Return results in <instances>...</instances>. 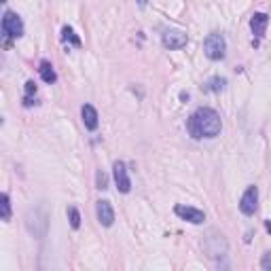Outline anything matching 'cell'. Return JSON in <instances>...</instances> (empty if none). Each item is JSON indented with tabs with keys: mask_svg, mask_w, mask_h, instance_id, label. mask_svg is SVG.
<instances>
[{
	"mask_svg": "<svg viewBox=\"0 0 271 271\" xmlns=\"http://www.w3.org/2000/svg\"><path fill=\"white\" fill-rule=\"evenodd\" d=\"M187 129L189 134L202 140V138H216L223 129V123H220V115L214 108H197L193 115L189 117L187 121Z\"/></svg>",
	"mask_w": 271,
	"mask_h": 271,
	"instance_id": "cell-1",
	"label": "cell"
},
{
	"mask_svg": "<svg viewBox=\"0 0 271 271\" xmlns=\"http://www.w3.org/2000/svg\"><path fill=\"white\" fill-rule=\"evenodd\" d=\"M227 248H229L227 239L223 233H218V231H210L204 239V250L210 258H223L227 254Z\"/></svg>",
	"mask_w": 271,
	"mask_h": 271,
	"instance_id": "cell-2",
	"label": "cell"
},
{
	"mask_svg": "<svg viewBox=\"0 0 271 271\" xmlns=\"http://www.w3.org/2000/svg\"><path fill=\"white\" fill-rule=\"evenodd\" d=\"M204 53H206L210 59H212V62H218V59H223L225 53H227V41H225V36L218 34V32L208 34L206 41H204Z\"/></svg>",
	"mask_w": 271,
	"mask_h": 271,
	"instance_id": "cell-3",
	"label": "cell"
},
{
	"mask_svg": "<svg viewBox=\"0 0 271 271\" xmlns=\"http://www.w3.org/2000/svg\"><path fill=\"white\" fill-rule=\"evenodd\" d=\"M26 225H28V231L32 235L45 237V233H47V214L43 212L41 208L30 210L28 216H26Z\"/></svg>",
	"mask_w": 271,
	"mask_h": 271,
	"instance_id": "cell-4",
	"label": "cell"
},
{
	"mask_svg": "<svg viewBox=\"0 0 271 271\" xmlns=\"http://www.w3.org/2000/svg\"><path fill=\"white\" fill-rule=\"evenodd\" d=\"M3 34L7 38H19L24 36V22L22 17L13 11H5L3 15Z\"/></svg>",
	"mask_w": 271,
	"mask_h": 271,
	"instance_id": "cell-5",
	"label": "cell"
},
{
	"mask_svg": "<svg viewBox=\"0 0 271 271\" xmlns=\"http://www.w3.org/2000/svg\"><path fill=\"white\" fill-rule=\"evenodd\" d=\"M256 208H258V189L254 185H250L244 191L242 199H239V210H242L246 216H252L256 212Z\"/></svg>",
	"mask_w": 271,
	"mask_h": 271,
	"instance_id": "cell-6",
	"label": "cell"
},
{
	"mask_svg": "<svg viewBox=\"0 0 271 271\" xmlns=\"http://www.w3.org/2000/svg\"><path fill=\"white\" fill-rule=\"evenodd\" d=\"M161 43L165 49H183L189 43V36L183 32V30H167L161 36Z\"/></svg>",
	"mask_w": 271,
	"mask_h": 271,
	"instance_id": "cell-7",
	"label": "cell"
},
{
	"mask_svg": "<svg viewBox=\"0 0 271 271\" xmlns=\"http://www.w3.org/2000/svg\"><path fill=\"white\" fill-rule=\"evenodd\" d=\"M113 174H115L117 189L121 191V193H129V191H132V180H129V174H127V165L123 161H115Z\"/></svg>",
	"mask_w": 271,
	"mask_h": 271,
	"instance_id": "cell-8",
	"label": "cell"
},
{
	"mask_svg": "<svg viewBox=\"0 0 271 271\" xmlns=\"http://www.w3.org/2000/svg\"><path fill=\"white\" fill-rule=\"evenodd\" d=\"M174 212H176L180 218H183V220H187V223H193V225H202L204 220H206V214L202 212V210L191 208V206L178 204V206L174 208Z\"/></svg>",
	"mask_w": 271,
	"mask_h": 271,
	"instance_id": "cell-9",
	"label": "cell"
},
{
	"mask_svg": "<svg viewBox=\"0 0 271 271\" xmlns=\"http://www.w3.org/2000/svg\"><path fill=\"white\" fill-rule=\"evenodd\" d=\"M96 214H98L100 225L110 227L115 223V210H113V206H110V202H106V199H100V202L96 204Z\"/></svg>",
	"mask_w": 271,
	"mask_h": 271,
	"instance_id": "cell-10",
	"label": "cell"
},
{
	"mask_svg": "<svg viewBox=\"0 0 271 271\" xmlns=\"http://www.w3.org/2000/svg\"><path fill=\"white\" fill-rule=\"evenodd\" d=\"M81 117H83V125L89 129V132L98 129V125H100V117H98V110H96L92 104H85V106L81 108Z\"/></svg>",
	"mask_w": 271,
	"mask_h": 271,
	"instance_id": "cell-11",
	"label": "cell"
},
{
	"mask_svg": "<svg viewBox=\"0 0 271 271\" xmlns=\"http://www.w3.org/2000/svg\"><path fill=\"white\" fill-rule=\"evenodd\" d=\"M267 24H269V17L265 13H254L250 17V30H252L254 36H263L267 30Z\"/></svg>",
	"mask_w": 271,
	"mask_h": 271,
	"instance_id": "cell-12",
	"label": "cell"
},
{
	"mask_svg": "<svg viewBox=\"0 0 271 271\" xmlns=\"http://www.w3.org/2000/svg\"><path fill=\"white\" fill-rule=\"evenodd\" d=\"M38 72H41V78H43L45 83H55V81H57L55 70H53V66L49 64V62H41V68H38Z\"/></svg>",
	"mask_w": 271,
	"mask_h": 271,
	"instance_id": "cell-13",
	"label": "cell"
},
{
	"mask_svg": "<svg viewBox=\"0 0 271 271\" xmlns=\"http://www.w3.org/2000/svg\"><path fill=\"white\" fill-rule=\"evenodd\" d=\"M62 38H64L66 43L72 45V47H81V45H83V43H81V38L74 34V30L70 28V26H64V28H62Z\"/></svg>",
	"mask_w": 271,
	"mask_h": 271,
	"instance_id": "cell-14",
	"label": "cell"
},
{
	"mask_svg": "<svg viewBox=\"0 0 271 271\" xmlns=\"http://www.w3.org/2000/svg\"><path fill=\"white\" fill-rule=\"evenodd\" d=\"M68 216H70V225H72V229L81 227V214H78V210H76L74 206L68 208Z\"/></svg>",
	"mask_w": 271,
	"mask_h": 271,
	"instance_id": "cell-15",
	"label": "cell"
},
{
	"mask_svg": "<svg viewBox=\"0 0 271 271\" xmlns=\"http://www.w3.org/2000/svg\"><path fill=\"white\" fill-rule=\"evenodd\" d=\"M3 220H11V199H9V195L5 193L3 195Z\"/></svg>",
	"mask_w": 271,
	"mask_h": 271,
	"instance_id": "cell-16",
	"label": "cell"
},
{
	"mask_svg": "<svg viewBox=\"0 0 271 271\" xmlns=\"http://www.w3.org/2000/svg\"><path fill=\"white\" fill-rule=\"evenodd\" d=\"M225 85H227V81H225V78H212V81H210L208 83V92H220V89H225Z\"/></svg>",
	"mask_w": 271,
	"mask_h": 271,
	"instance_id": "cell-17",
	"label": "cell"
},
{
	"mask_svg": "<svg viewBox=\"0 0 271 271\" xmlns=\"http://www.w3.org/2000/svg\"><path fill=\"white\" fill-rule=\"evenodd\" d=\"M96 185L100 191H106L108 189V176L102 172V169H98V174H96Z\"/></svg>",
	"mask_w": 271,
	"mask_h": 271,
	"instance_id": "cell-18",
	"label": "cell"
},
{
	"mask_svg": "<svg viewBox=\"0 0 271 271\" xmlns=\"http://www.w3.org/2000/svg\"><path fill=\"white\" fill-rule=\"evenodd\" d=\"M260 267L265 271H271V252H265L263 258H260Z\"/></svg>",
	"mask_w": 271,
	"mask_h": 271,
	"instance_id": "cell-19",
	"label": "cell"
},
{
	"mask_svg": "<svg viewBox=\"0 0 271 271\" xmlns=\"http://www.w3.org/2000/svg\"><path fill=\"white\" fill-rule=\"evenodd\" d=\"M32 94H36V85H34V81H28L26 83V98H30Z\"/></svg>",
	"mask_w": 271,
	"mask_h": 271,
	"instance_id": "cell-20",
	"label": "cell"
},
{
	"mask_svg": "<svg viewBox=\"0 0 271 271\" xmlns=\"http://www.w3.org/2000/svg\"><path fill=\"white\" fill-rule=\"evenodd\" d=\"M146 3H148V0H138V5H140V7H146Z\"/></svg>",
	"mask_w": 271,
	"mask_h": 271,
	"instance_id": "cell-21",
	"label": "cell"
},
{
	"mask_svg": "<svg viewBox=\"0 0 271 271\" xmlns=\"http://www.w3.org/2000/svg\"><path fill=\"white\" fill-rule=\"evenodd\" d=\"M267 231H269V233H271V220H267Z\"/></svg>",
	"mask_w": 271,
	"mask_h": 271,
	"instance_id": "cell-22",
	"label": "cell"
},
{
	"mask_svg": "<svg viewBox=\"0 0 271 271\" xmlns=\"http://www.w3.org/2000/svg\"><path fill=\"white\" fill-rule=\"evenodd\" d=\"M3 3H7V0H3Z\"/></svg>",
	"mask_w": 271,
	"mask_h": 271,
	"instance_id": "cell-23",
	"label": "cell"
}]
</instances>
